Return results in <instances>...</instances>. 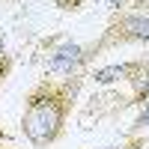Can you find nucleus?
I'll list each match as a JSON object with an SVG mask.
<instances>
[{
  "instance_id": "f257e3e1",
  "label": "nucleus",
  "mask_w": 149,
  "mask_h": 149,
  "mask_svg": "<svg viewBox=\"0 0 149 149\" xmlns=\"http://www.w3.org/2000/svg\"><path fill=\"white\" fill-rule=\"evenodd\" d=\"M86 72L81 74H42L27 95L21 110V134L33 149H48L66 137L72 110L78 107Z\"/></svg>"
},
{
  "instance_id": "f03ea898",
  "label": "nucleus",
  "mask_w": 149,
  "mask_h": 149,
  "mask_svg": "<svg viewBox=\"0 0 149 149\" xmlns=\"http://www.w3.org/2000/svg\"><path fill=\"white\" fill-rule=\"evenodd\" d=\"M134 42H149V12L146 9H122L107 18L104 30L98 39L90 42V57H102L104 51H113L119 45H134Z\"/></svg>"
},
{
  "instance_id": "7ed1b4c3",
  "label": "nucleus",
  "mask_w": 149,
  "mask_h": 149,
  "mask_svg": "<svg viewBox=\"0 0 149 149\" xmlns=\"http://www.w3.org/2000/svg\"><path fill=\"white\" fill-rule=\"evenodd\" d=\"M90 45L84 42H74V39H51L48 45V57H45V74H81V72H90Z\"/></svg>"
},
{
  "instance_id": "20e7f679",
  "label": "nucleus",
  "mask_w": 149,
  "mask_h": 149,
  "mask_svg": "<svg viewBox=\"0 0 149 149\" xmlns=\"http://www.w3.org/2000/svg\"><path fill=\"white\" fill-rule=\"evenodd\" d=\"M149 72V54L146 57H134V60H122V63H104V66H95L86 72V78H90L95 86H128L134 84L137 78Z\"/></svg>"
},
{
  "instance_id": "39448f33",
  "label": "nucleus",
  "mask_w": 149,
  "mask_h": 149,
  "mask_svg": "<svg viewBox=\"0 0 149 149\" xmlns=\"http://www.w3.org/2000/svg\"><path fill=\"white\" fill-rule=\"evenodd\" d=\"M149 128V98H146V102L140 104V113H137V119H134V128L128 131V137H137V134H140V128Z\"/></svg>"
},
{
  "instance_id": "423d86ee",
  "label": "nucleus",
  "mask_w": 149,
  "mask_h": 149,
  "mask_svg": "<svg viewBox=\"0 0 149 149\" xmlns=\"http://www.w3.org/2000/svg\"><path fill=\"white\" fill-rule=\"evenodd\" d=\"M140 146H149V134L125 137V143H119V146H102V149H140Z\"/></svg>"
},
{
  "instance_id": "0eeeda50",
  "label": "nucleus",
  "mask_w": 149,
  "mask_h": 149,
  "mask_svg": "<svg viewBox=\"0 0 149 149\" xmlns=\"http://www.w3.org/2000/svg\"><path fill=\"white\" fill-rule=\"evenodd\" d=\"M15 72V57L12 54H6V57H0V84H3L9 74Z\"/></svg>"
},
{
  "instance_id": "6e6552de",
  "label": "nucleus",
  "mask_w": 149,
  "mask_h": 149,
  "mask_svg": "<svg viewBox=\"0 0 149 149\" xmlns=\"http://www.w3.org/2000/svg\"><path fill=\"white\" fill-rule=\"evenodd\" d=\"M107 3V12L113 15V12H122V9H131V6H137L140 0H104Z\"/></svg>"
},
{
  "instance_id": "1a4fd4ad",
  "label": "nucleus",
  "mask_w": 149,
  "mask_h": 149,
  "mask_svg": "<svg viewBox=\"0 0 149 149\" xmlns=\"http://www.w3.org/2000/svg\"><path fill=\"white\" fill-rule=\"evenodd\" d=\"M86 0H57V9L60 12H78Z\"/></svg>"
},
{
  "instance_id": "9d476101",
  "label": "nucleus",
  "mask_w": 149,
  "mask_h": 149,
  "mask_svg": "<svg viewBox=\"0 0 149 149\" xmlns=\"http://www.w3.org/2000/svg\"><path fill=\"white\" fill-rule=\"evenodd\" d=\"M6 54H9V48H6V36L0 33V57H6Z\"/></svg>"
},
{
  "instance_id": "9b49d317",
  "label": "nucleus",
  "mask_w": 149,
  "mask_h": 149,
  "mask_svg": "<svg viewBox=\"0 0 149 149\" xmlns=\"http://www.w3.org/2000/svg\"><path fill=\"white\" fill-rule=\"evenodd\" d=\"M137 9H146V12H149V0H140V3H137Z\"/></svg>"
},
{
  "instance_id": "f8f14e48",
  "label": "nucleus",
  "mask_w": 149,
  "mask_h": 149,
  "mask_svg": "<svg viewBox=\"0 0 149 149\" xmlns=\"http://www.w3.org/2000/svg\"><path fill=\"white\" fill-rule=\"evenodd\" d=\"M0 149H18V146H12V143H0Z\"/></svg>"
}]
</instances>
